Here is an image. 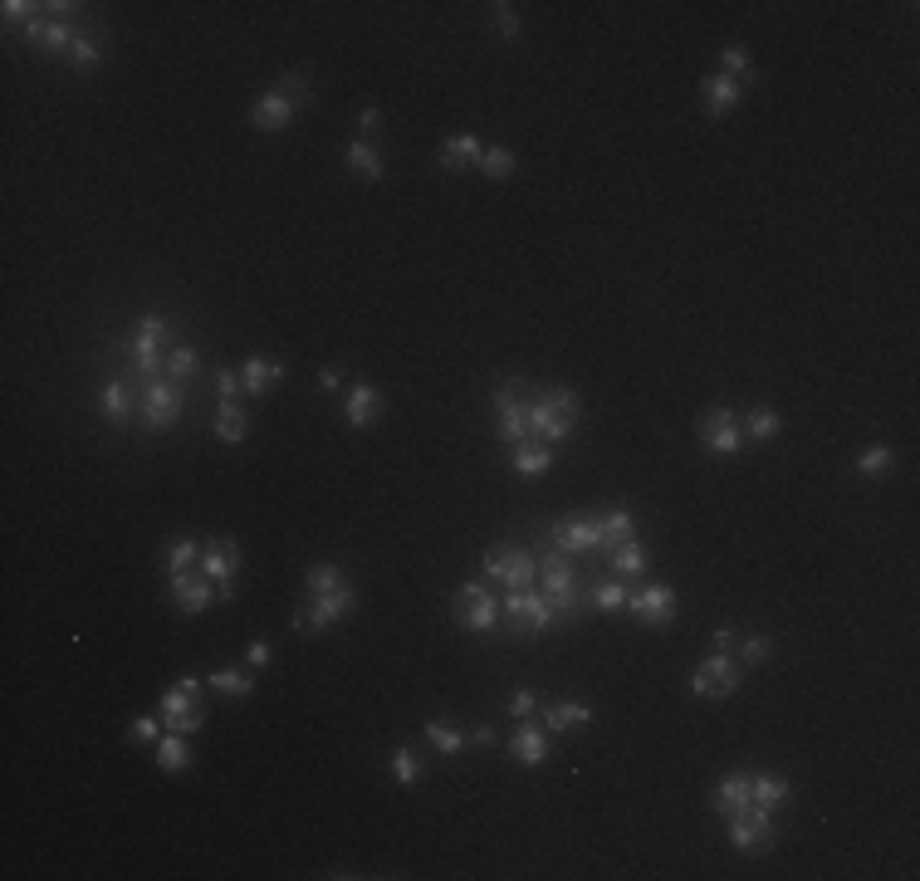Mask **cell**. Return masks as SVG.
<instances>
[{"mask_svg":"<svg viewBox=\"0 0 920 881\" xmlns=\"http://www.w3.org/2000/svg\"><path fill=\"white\" fill-rule=\"evenodd\" d=\"M343 421L353 431H368L372 421H382V392L372 382H353L348 397H343Z\"/></svg>","mask_w":920,"mask_h":881,"instance_id":"cell-20","label":"cell"},{"mask_svg":"<svg viewBox=\"0 0 920 881\" xmlns=\"http://www.w3.org/2000/svg\"><path fill=\"white\" fill-rule=\"evenodd\" d=\"M279 382H284V363H275V358H245L240 363V387H245L250 402H260Z\"/></svg>","mask_w":920,"mask_h":881,"instance_id":"cell-22","label":"cell"},{"mask_svg":"<svg viewBox=\"0 0 920 881\" xmlns=\"http://www.w3.org/2000/svg\"><path fill=\"white\" fill-rule=\"evenodd\" d=\"M779 431H783V417L769 412V407H754V412L744 417V441H774Z\"/></svg>","mask_w":920,"mask_h":881,"instance_id":"cell-37","label":"cell"},{"mask_svg":"<svg viewBox=\"0 0 920 881\" xmlns=\"http://www.w3.org/2000/svg\"><path fill=\"white\" fill-rule=\"evenodd\" d=\"M480 172H485L490 182H509V177H514V152H509V147H485Z\"/></svg>","mask_w":920,"mask_h":881,"instance_id":"cell-42","label":"cell"},{"mask_svg":"<svg viewBox=\"0 0 920 881\" xmlns=\"http://www.w3.org/2000/svg\"><path fill=\"white\" fill-rule=\"evenodd\" d=\"M549 544H558L568 558L602 554V524H598V514H563V519H553Z\"/></svg>","mask_w":920,"mask_h":881,"instance_id":"cell-10","label":"cell"},{"mask_svg":"<svg viewBox=\"0 0 920 881\" xmlns=\"http://www.w3.org/2000/svg\"><path fill=\"white\" fill-rule=\"evenodd\" d=\"M514 470H519V475H549L553 470V446H534V441L514 446Z\"/></svg>","mask_w":920,"mask_h":881,"instance_id":"cell-32","label":"cell"},{"mask_svg":"<svg viewBox=\"0 0 920 881\" xmlns=\"http://www.w3.org/2000/svg\"><path fill=\"white\" fill-rule=\"evenodd\" d=\"M676 588L671 583H646L642 593H632L627 598V612L642 622V627H671L676 622Z\"/></svg>","mask_w":920,"mask_h":881,"instance_id":"cell-13","label":"cell"},{"mask_svg":"<svg viewBox=\"0 0 920 881\" xmlns=\"http://www.w3.org/2000/svg\"><path fill=\"white\" fill-rule=\"evenodd\" d=\"M319 387H323V392H338V387H343V372H338V368H323L319 372Z\"/></svg>","mask_w":920,"mask_h":881,"instance_id":"cell-58","label":"cell"},{"mask_svg":"<svg viewBox=\"0 0 920 881\" xmlns=\"http://www.w3.org/2000/svg\"><path fill=\"white\" fill-rule=\"evenodd\" d=\"M245 661H250V671H265V666L275 661V647H270V642H250Z\"/></svg>","mask_w":920,"mask_h":881,"instance_id":"cell-52","label":"cell"},{"mask_svg":"<svg viewBox=\"0 0 920 881\" xmlns=\"http://www.w3.org/2000/svg\"><path fill=\"white\" fill-rule=\"evenodd\" d=\"M216 387H221V402H235V397H245V387H240V372H221L216 377Z\"/></svg>","mask_w":920,"mask_h":881,"instance_id":"cell-53","label":"cell"},{"mask_svg":"<svg viewBox=\"0 0 920 881\" xmlns=\"http://www.w3.org/2000/svg\"><path fill=\"white\" fill-rule=\"evenodd\" d=\"M735 632H730V627H715V632H710V651H720V656H735Z\"/></svg>","mask_w":920,"mask_h":881,"instance_id":"cell-54","label":"cell"},{"mask_svg":"<svg viewBox=\"0 0 920 881\" xmlns=\"http://www.w3.org/2000/svg\"><path fill=\"white\" fill-rule=\"evenodd\" d=\"M720 74H730V79H739V84H754V79H759L744 45H725V54H720Z\"/></svg>","mask_w":920,"mask_h":881,"instance_id":"cell-40","label":"cell"},{"mask_svg":"<svg viewBox=\"0 0 920 881\" xmlns=\"http://www.w3.org/2000/svg\"><path fill=\"white\" fill-rule=\"evenodd\" d=\"M167 338H172V324H167L162 314H142L138 319V338H133V372H138V387L167 372V353H162Z\"/></svg>","mask_w":920,"mask_h":881,"instance_id":"cell-4","label":"cell"},{"mask_svg":"<svg viewBox=\"0 0 920 881\" xmlns=\"http://www.w3.org/2000/svg\"><path fill=\"white\" fill-rule=\"evenodd\" d=\"M470 740L480 744V749H495V744H500V735H495V725H475V735H470Z\"/></svg>","mask_w":920,"mask_h":881,"instance_id":"cell-57","label":"cell"},{"mask_svg":"<svg viewBox=\"0 0 920 881\" xmlns=\"http://www.w3.org/2000/svg\"><path fill=\"white\" fill-rule=\"evenodd\" d=\"M700 103H705L710 118H725V113H735L744 103V84L730 79V74H705L700 79Z\"/></svg>","mask_w":920,"mask_h":881,"instance_id":"cell-17","label":"cell"},{"mask_svg":"<svg viewBox=\"0 0 920 881\" xmlns=\"http://www.w3.org/2000/svg\"><path fill=\"white\" fill-rule=\"evenodd\" d=\"M539 583V554L534 549H514V563H509V573H505V588H534Z\"/></svg>","mask_w":920,"mask_h":881,"instance_id":"cell-34","label":"cell"},{"mask_svg":"<svg viewBox=\"0 0 920 881\" xmlns=\"http://www.w3.org/2000/svg\"><path fill=\"white\" fill-rule=\"evenodd\" d=\"M196 573L216 583L221 603H235V573H240V544H235L230 534H226V539H206V544H201V563H196Z\"/></svg>","mask_w":920,"mask_h":881,"instance_id":"cell-5","label":"cell"},{"mask_svg":"<svg viewBox=\"0 0 920 881\" xmlns=\"http://www.w3.org/2000/svg\"><path fill=\"white\" fill-rule=\"evenodd\" d=\"M377 128H382V108H363V118H358V133H363V138H372Z\"/></svg>","mask_w":920,"mask_h":881,"instance_id":"cell-55","label":"cell"},{"mask_svg":"<svg viewBox=\"0 0 920 881\" xmlns=\"http://www.w3.org/2000/svg\"><path fill=\"white\" fill-rule=\"evenodd\" d=\"M583 730V725H593V705L588 700H558V705H549L544 710V730L549 735H563V730Z\"/></svg>","mask_w":920,"mask_h":881,"instance_id":"cell-24","label":"cell"},{"mask_svg":"<svg viewBox=\"0 0 920 881\" xmlns=\"http://www.w3.org/2000/svg\"><path fill=\"white\" fill-rule=\"evenodd\" d=\"M353 607H358V593H353V583H343V588H333V593H314L309 603L294 612V627H299V632H328V627L343 622Z\"/></svg>","mask_w":920,"mask_h":881,"instance_id":"cell-6","label":"cell"},{"mask_svg":"<svg viewBox=\"0 0 920 881\" xmlns=\"http://www.w3.org/2000/svg\"><path fill=\"white\" fill-rule=\"evenodd\" d=\"M607 563H612L617 578H637V573H646V544L632 534V539H622V544L607 549Z\"/></svg>","mask_w":920,"mask_h":881,"instance_id":"cell-28","label":"cell"},{"mask_svg":"<svg viewBox=\"0 0 920 881\" xmlns=\"http://www.w3.org/2000/svg\"><path fill=\"white\" fill-rule=\"evenodd\" d=\"M343 162H348V172H353V177H363V182H382V177H387V162H382V152H377L368 138L348 142Z\"/></svg>","mask_w":920,"mask_h":881,"instance_id":"cell-23","label":"cell"},{"mask_svg":"<svg viewBox=\"0 0 920 881\" xmlns=\"http://www.w3.org/2000/svg\"><path fill=\"white\" fill-rule=\"evenodd\" d=\"M509 754L524 764V769H539L549 759V730H539L534 720H519L514 735H509Z\"/></svg>","mask_w":920,"mask_h":881,"instance_id":"cell-21","label":"cell"},{"mask_svg":"<svg viewBox=\"0 0 920 881\" xmlns=\"http://www.w3.org/2000/svg\"><path fill=\"white\" fill-rule=\"evenodd\" d=\"M162 563H167V578L191 573V568L201 563V539H172V544H167V554H162Z\"/></svg>","mask_w":920,"mask_h":881,"instance_id":"cell-31","label":"cell"},{"mask_svg":"<svg viewBox=\"0 0 920 881\" xmlns=\"http://www.w3.org/2000/svg\"><path fill=\"white\" fill-rule=\"evenodd\" d=\"M627 588H622V578H607V583H598L593 593H588V612H627Z\"/></svg>","mask_w":920,"mask_h":881,"instance_id":"cell-36","label":"cell"},{"mask_svg":"<svg viewBox=\"0 0 920 881\" xmlns=\"http://www.w3.org/2000/svg\"><path fill=\"white\" fill-rule=\"evenodd\" d=\"M211 691H221V696H255V676L250 671H235V666H221V671H211Z\"/></svg>","mask_w":920,"mask_h":881,"instance_id":"cell-35","label":"cell"},{"mask_svg":"<svg viewBox=\"0 0 920 881\" xmlns=\"http://www.w3.org/2000/svg\"><path fill=\"white\" fill-rule=\"evenodd\" d=\"M739 691V666H735V656H720V651H710L695 671H690V696H715V700H725V696H735Z\"/></svg>","mask_w":920,"mask_h":881,"instance_id":"cell-12","label":"cell"},{"mask_svg":"<svg viewBox=\"0 0 920 881\" xmlns=\"http://www.w3.org/2000/svg\"><path fill=\"white\" fill-rule=\"evenodd\" d=\"M534 710H539V696H534V691H514V696H509V705H505V715L514 720V725H519V720H529Z\"/></svg>","mask_w":920,"mask_h":881,"instance_id":"cell-49","label":"cell"},{"mask_svg":"<svg viewBox=\"0 0 920 881\" xmlns=\"http://www.w3.org/2000/svg\"><path fill=\"white\" fill-rule=\"evenodd\" d=\"M294 113H299V108H294L279 89H265L255 103H250V123H255L260 133H284V128L294 123Z\"/></svg>","mask_w":920,"mask_h":881,"instance_id":"cell-19","label":"cell"},{"mask_svg":"<svg viewBox=\"0 0 920 881\" xmlns=\"http://www.w3.org/2000/svg\"><path fill=\"white\" fill-rule=\"evenodd\" d=\"M480 157H485V147H480V138H451L446 147H441V172L446 177H456V172H465V167H480Z\"/></svg>","mask_w":920,"mask_h":881,"instance_id":"cell-25","label":"cell"},{"mask_svg":"<svg viewBox=\"0 0 920 881\" xmlns=\"http://www.w3.org/2000/svg\"><path fill=\"white\" fill-rule=\"evenodd\" d=\"M138 412V397H133V387L123 382V377H108L103 387H98V417L108 421V426H128Z\"/></svg>","mask_w":920,"mask_h":881,"instance_id":"cell-18","label":"cell"},{"mask_svg":"<svg viewBox=\"0 0 920 881\" xmlns=\"http://www.w3.org/2000/svg\"><path fill=\"white\" fill-rule=\"evenodd\" d=\"M539 593L549 598V607L558 612V622H573L588 598H578V573H573V563L568 554L558 549V544H544L539 549Z\"/></svg>","mask_w":920,"mask_h":881,"instance_id":"cell-1","label":"cell"},{"mask_svg":"<svg viewBox=\"0 0 920 881\" xmlns=\"http://www.w3.org/2000/svg\"><path fill=\"white\" fill-rule=\"evenodd\" d=\"M245 431H250V421H245V407H240V402H221V407H216V441H226V446H240V441H245Z\"/></svg>","mask_w":920,"mask_h":881,"instance_id":"cell-30","label":"cell"},{"mask_svg":"<svg viewBox=\"0 0 920 881\" xmlns=\"http://www.w3.org/2000/svg\"><path fill=\"white\" fill-rule=\"evenodd\" d=\"M138 421L147 436H162L182 421V382L172 377H152L138 387Z\"/></svg>","mask_w":920,"mask_h":881,"instance_id":"cell-2","label":"cell"},{"mask_svg":"<svg viewBox=\"0 0 920 881\" xmlns=\"http://www.w3.org/2000/svg\"><path fill=\"white\" fill-rule=\"evenodd\" d=\"M735 647H739V661H744V666H764V661L774 656V642H769V637H759V632H744Z\"/></svg>","mask_w":920,"mask_h":881,"instance_id":"cell-44","label":"cell"},{"mask_svg":"<svg viewBox=\"0 0 920 881\" xmlns=\"http://www.w3.org/2000/svg\"><path fill=\"white\" fill-rule=\"evenodd\" d=\"M74 35L79 30H69L64 20H49V15H30L25 20V45L35 49V54H69Z\"/></svg>","mask_w":920,"mask_h":881,"instance_id":"cell-14","label":"cell"},{"mask_svg":"<svg viewBox=\"0 0 920 881\" xmlns=\"http://www.w3.org/2000/svg\"><path fill=\"white\" fill-rule=\"evenodd\" d=\"M730 823V847L735 852H764V847H774V813L769 808H759V803H749V808H739L725 818Z\"/></svg>","mask_w":920,"mask_h":881,"instance_id":"cell-11","label":"cell"},{"mask_svg":"<svg viewBox=\"0 0 920 881\" xmlns=\"http://www.w3.org/2000/svg\"><path fill=\"white\" fill-rule=\"evenodd\" d=\"M426 740L436 744V754H460V749H465V735L451 730L446 720H431V725H426Z\"/></svg>","mask_w":920,"mask_h":881,"instance_id":"cell-46","label":"cell"},{"mask_svg":"<svg viewBox=\"0 0 920 881\" xmlns=\"http://www.w3.org/2000/svg\"><path fill=\"white\" fill-rule=\"evenodd\" d=\"M201 368V353L191 348V343H177V348H167V372L162 377H172V382H186V377H196Z\"/></svg>","mask_w":920,"mask_h":881,"instance_id":"cell-38","label":"cell"},{"mask_svg":"<svg viewBox=\"0 0 920 881\" xmlns=\"http://www.w3.org/2000/svg\"><path fill=\"white\" fill-rule=\"evenodd\" d=\"M451 612L460 617V627L465 632H490L495 622H500V593H490L485 583H460L456 598H451Z\"/></svg>","mask_w":920,"mask_h":881,"instance_id":"cell-7","label":"cell"},{"mask_svg":"<svg viewBox=\"0 0 920 881\" xmlns=\"http://www.w3.org/2000/svg\"><path fill=\"white\" fill-rule=\"evenodd\" d=\"M162 720H167V730H177V735H191V730H201V725H206V710H201V681H196V676H182V681L162 696Z\"/></svg>","mask_w":920,"mask_h":881,"instance_id":"cell-9","label":"cell"},{"mask_svg":"<svg viewBox=\"0 0 920 881\" xmlns=\"http://www.w3.org/2000/svg\"><path fill=\"white\" fill-rule=\"evenodd\" d=\"M275 89L284 93V98H289L294 108H304V103H314V89H309V74H284V79H279Z\"/></svg>","mask_w":920,"mask_h":881,"instance_id":"cell-47","label":"cell"},{"mask_svg":"<svg viewBox=\"0 0 920 881\" xmlns=\"http://www.w3.org/2000/svg\"><path fill=\"white\" fill-rule=\"evenodd\" d=\"M98 59H103L98 40H89V35H74V45H69V64H74L79 74H89V69H98Z\"/></svg>","mask_w":920,"mask_h":881,"instance_id":"cell-45","label":"cell"},{"mask_svg":"<svg viewBox=\"0 0 920 881\" xmlns=\"http://www.w3.org/2000/svg\"><path fill=\"white\" fill-rule=\"evenodd\" d=\"M152 759H157V769H162V774H186L196 754H191V744H186V735H177V730H167V735L157 740V754H152Z\"/></svg>","mask_w":920,"mask_h":881,"instance_id":"cell-26","label":"cell"},{"mask_svg":"<svg viewBox=\"0 0 920 881\" xmlns=\"http://www.w3.org/2000/svg\"><path fill=\"white\" fill-rule=\"evenodd\" d=\"M598 524H602V554H607L612 544L632 539V510H627V505H617V510H602Z\"/></svg>","mask_w":920,"mask_h":881,"instance_id":"cell-33","label":"cell"},{"mask_svg":"<svg viewBox=\"0 0 920 881\" xmlns=\"http://www.w3.org/2000/svg\"><path fill=\"white\" fill-rule=\"evenodd\" d=\"M891 465H896L891 446H872V451L857 456V475H881V470H891Z\"/></svg>","mask_w":920,"mask_h":881,"instance_id":"cell-48","label":"cell"},{"mask_svg":"<svg viewBox=\"0 0 920 881\" xmlns=\"http://www.w3.org/2000/svg\"><path fill=\"white\" fill-rule=\"evenodd\" d=\"M128 740L133 744H157L162 740V730H157V720H152V715H138V720L128 725Z\"/></svg>","mask_w":920,"mask_h":881,"instance_id":"cell-50","label":"cell"},{"mask_svg":"<svg viewBox=\"0 0 920 881\" xmlns=\"http://www.w3.org/2000/svg\"><path fill=\"white\" fill-rule=\"evenodd\" d=\"M0 10H5V20L15 25V20H30V10H35V5H25V0H5Z\"/></svg>","mask_w":920,"mask_h":881,"instance_id":"cell-56","label":"cell"},{"mask_svg":"<svg viewBox=\"0 0 920 881\" xmlns=\"http://www.w3.org/2000/svg\"><path fill=\"white\" fill-rule=\"evenodd\" d=\"M695 441L710 451V456H739L744 451V426L735 421L730 407H710L695 421Z\"/></svg>","mask_w":920,"mask_h":881,"instance_id":"cell-8","label":"cell"},{"mask_svg":"<svg viewBox=\"0 0 920 881\" xmlns=\"http://www.w3.org/2000/svg\"><path fill=\"white\" fill-rule=\"evenodd\" d=\"M387 764H392V779H397V784H416V779H421V759H416V749H407V744L392 749Z\"/></svg>","mask_w":920,"mask_h":881,"instance_id":"cell-43","label":"cell"},{"mask_svg":"<svg viewBox=\"0 0 920 881\" xmlns=\"http://www.w3.org/2000/svg\"><path fill=\"white\" fill-rule=\"evenodd\" d=\"M573 426H578V421H568L563 412H553L549 402H544V392H534V402H529V441L558 446V441L573 436Z\"/></svg>","mask_w":920,"mask_h":881,"instance_id":"cell-15","label":"cell"},{"mask_svg":"<svg viewBox=\"0 0 920 881\" xmlns=\"http://www.w3.org/2000/svg\"><path fill=\"white\" fill-rule=\"evenodd\" d=\"M500 617H505L519 637H539V632L558 627V612L549 607V598H544L539 588H505V598H500Z\"/></svg>","mask_w":920,"mask_h":881,"instance_id":"cell-3","label":"cell"},{"mask_svg":"<svg viewBox=\"0 0 920 881\" xmlns=\"http://www.w3.org/2000/svg\"><path fill=\"white\" fill-rule=\"evenodd\" d=\"M514 549H519V544H490L485 558H480V573H485L490 583H505L509 563H514Z\"/></svg>","mask_w":920,"mask_h":881,"instance_id":"cell-41","label":"cell"},{"mask_svg":"<svg viewBox=\"0 0 920 881\" xmlns=\"http://www.w3.org/2000/svg\"><path fill=\"white\" fill-rule=\"evenodd\" d=\"M715 813L720 818H730V813H739V808H749V774H725L720 784H715Z\"/></svg>","mask_w":920,"mask_h":881,"instance_id":"cell-29","label":"cell"},{"mask_svg":"<svg viewBox=\"0 0 920 881\" xmlns=\"http://www.w3.org/2000/svg\"><path fill=\"white\" fill-rule=\"evenodd\" d=\"M348 578H343V568L338 563H314L309 573H304V593L314 598V593H333V588H343Z\"/></svg>","mask_w":920,"mask_h":881,"instance_id":"cell-39","label":"cell"},{"mask_svg":"<svg viewBox=\"0 0 920 881\" xmlns=\"http://www.w3.org/2000/svg\"><path fill=\"white\" fill-rule=\"evenodd\" d=\"M788 793H793V784L783 779V774H749V803H759V808H783L788 803Z\"/></svg>","mask_w":920,"mask_h":881,"instance_id":"cell-27","label":"cell"},{"mask_svg":"<svg viewBox=\"0 0 920 881\" xmlns=\"http://www.w3.org/2000/svg\"><path fill=\"white\" fill-rule=\"evenodd\" d=\"M490 10H495V15H490V20H495V30H500L505 40H514V35H519V15H514V5L500 0V5H490Z\"/></svg>","mask_w":920,"mask_h":881,"instance_id":"cell-51","label":"cell"},{"mask_svg":"<svg viewBox=\"0 0 920 881\" xmlns=\"http://www.w3.org/2000/svg\"><path fill=\"white\" fill-rule=\"evenodd\" d=\"M216 598H221V593H216V583H211V578H201V573H182V578H172V607H177L182 617L206 612Z\"/></svg>","mask_w":920,"mask_h":881,"instance_id":"cell-16","label":"cell"}]
</instances>
